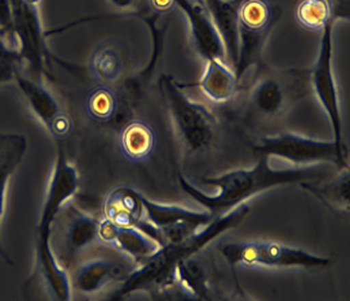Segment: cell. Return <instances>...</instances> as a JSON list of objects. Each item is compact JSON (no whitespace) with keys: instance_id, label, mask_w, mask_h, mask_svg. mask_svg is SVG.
Returning a JSON list of instances; mask_svg holds the SVG:
<instances>
[{"instance_id":"12","label":"cell","mask_w":350,"mask_h":301,"mask_svg":"<svg viewBox=\"0 0 350 301\" xmlns=\"http://www.w3.org/2000/svg\"><path fill=\"white\" fill-rule=\"evenodd\" d=\"M14 83L31 113L46 127L51 136L57 141L68 139L72 131L70 118L62 110L57 99L43 81L18 73Z\"/></svg>"},{"instance_id":"14","label":"cell","mask_w":350,"mask_h":301,"mask_svg":"<svg viewBox=\"0 0 350 301\" xmlns=\"http://www.w3.org/2000/svg\"><path fill=\"white\" fill-rule=\"evenodd\" d=\"M133 267L109 257H94L72 270L71 289L83 295H96L113 282H122Z\"/></svg>"},{"instance_id":"4","label":"cell","mask_w":350,"mask_h":301,"mask_svg":"<svg viewBox=\"0 0 350 301\" xmlns=\"http://www.w3.org/2000/svg\"><path fill=\"white\" fill-rule=\"evenodd\" d=\"M159 88L175 135L187 155H202L215 148L220 125L207 106L193 100L171 74L159 78Z\"/></svg>"},{"instance_id":"19","label":"cell","mask_w":350,"mask_h":301,"mask_svg":"<svg viewBox=\"0 0 350 301\" xmlns=\"http://www.w3.org/2000/svg\"><path fill=\"white\" fill-rule=\"evenodd\" d=\"M65 228H64V247L66 260L81 252L85 247L97 241V232L100 220L94 216L85 213L77 206L66 203L65 206Z\"/></svg>"},{"instance_id":"25","label":"cell","mask_w":350,"mask_h":301,"mask_svg":"<svg viewBox=\"0 0 350 301\" xmlns=\"http://www.w3.org/2000/svg\"><path fill=\"white\" fill-rule=\"evenodd\" d=\"M296 21L306 30L322 31L327 23H336L327 0H301L295 10Z\"/></svg>"},{"instance_id":"11","label":"cell","mask_w":350,"mask_h":301,"mask_svg":"<svg viewBox=\"0 0 350 301\" xmlns=\"http://www.w3.org/2000/svg\"><path fill=\"white\" fill-rule=\"evenodd\" d=\"M144 219L152 224L161 234L164 244L184 239L187 235L210 224L215 218L207 209H191L175 205H164L144 197Z\"/></svg>"},{"instance_id":"10","label":"cell","mask_w":350,"mask_h":301,"mask_svg":"<svg viewBox=\"0 0 350 301\" xmlns=\"http://www.w3.org/2000/svg\"><path fill=\"white\" fill-rule=\"evenodd\" d=\"M78 187V171L75 166L69 161L62 145H59L53 172L49 180L47 193L42 205L40 216L36 225V255L53 251L51 242L52 225L59 218L62 207H65V205L77 194Z\"/></svg>"},{"instance_id":"7","label":"cell","mask_w":350,"mask_h":301,"mask_svg":"<svg viewBox=\"0 0 350 301\" xmlns=\"http://www.w3.org/2000/svg\"><path fill=\"white\" fill-rule=\"evenodd\" d=\"M278 12L268 0H242L238 16V56L234 70L242 83L248 70L260 69L269 35Z\"/></svg>"},{"instance_id":"20","label":"cell","mask_w":350,"mask_h":301,"mask_svg":"<svg viewBox=\"0 0 350 301\" xmlns=\"http://www.w3.org/2000/svg\"><path fill=\"white\" fill-rule=\"evenodd\" d=\"M103 219L120 228H133L144 219L140 193L131 186H118L103 203Z\"/></svg>"},{"instance_id":"23","label":"cell","mask_w":350,"mask_h":301,"mask_svg":"<svg viewBox=\"0 0 350 301\" xmlns=\"http://www.w3.org/2000/svg\"><path fill=\"white\" fill-rule=\"evenodd\" d=\"M175 286L189 299L212 300L213 290L206 267L194 256L181 261L175 269Z\"/></svg>"},{"instance_id":"13","label":"cell","mask_w":350,"mask_h":301,"mask_svg":"<svg viewBox=\"0 0 350 301\" xmlns=\"http://www.w3.org/2000/svg\"><path fill=\"white\" fill-rule=\"evenodd\" d=\"M174 4L185 14L194 48L204 62L211 60H228L221 36L206 5L196 0H174Z\"/></svg>"},{"instance_id":"29","label":"cell","mask_w":350,"mask_h":301,"mask_svg":"<svg viewBox=\"0 0 350 301\" xmlns=\"http://www.w3.org/2000/svg\"><path fill=\"white\" fill-rule=\"evenodd\" d=\"M327 1L331 5L332 16L336 23L338 20H345V21L349 20L350 0H327Z\"/></svg>"},{"instance_id":"22","label":"cell","mask_w":350,"mask_h":301,"mask_svg":"<svg viewBox=\"0 0 350 301\" xmlns=\"http://www.w3.org/2000/svg\"><path fill=\"white\" fill-rule=\"evenodd\" d=\"M155 146V132L152 126L142 119L129 120L119 133L120 151L131 162H145L152 157Z\"/></svg>"},{"instance_id":"31","label":"cell","mask_w":350,"mask_h":301,"mask_svg":"<svg viewBox=\"0 0 350 301\" xmlns=\"http://www.w3.org/2000/svg\"><path fill=\"white\" fill-rule=\"evenodd\" d=\"M196 1H198L200 4H204V0H196Z\"/></svg>"},{"instance_id":"2","label":"cell","mask_w":350,"mask_h":301,"mask_svg":"<svg viewBox=\"0 0 350 301\" xmlns=\"http://www.w3.org/2000/svg\"><path fill=\"white\" fill-rule=\"evenodd\" d=\"M251 207L242 203L238 207L215 218L197 232L180 241H171L161 246L152 256L135 265L129 276L122 280V286L111 295V300H122L129 295L148 291L152 295L170 290L175 286V269L181 261L199 252L217 237L238 228L250 213Z\"/></svg>"},{"instance_id":"30","label":"cell","mask_w":350,"mask_h":301,"mask_svg":"<svg viewBox=\"0 0 350 301\" xmlns=\"http://www.w3.org/2000/svg\"><path fill=\"white\" fill-rule=\"evenodd\" d=\"M109 3L117 11L133 12L139 8L142 0H109Z\"/></svg>"},{"instance_id":"28","label":"cell","mask_w":350,"mask_h":301,"mask_svg":"<svg viewBox=\"0 0 350 301\" xmlns=\"http://www.w3.org/2000/svg\"><path fill=\"white\" fill-rule=\"evenodd\" d=\"M0 38L7 44L18 49V43L13 31L11 0H0Z\"/></svg>"},{"instance_id":"17","label":"cell","mask_w":350,"mask_h":301,"mask_svg":"<svg viewBox=\"0 0 350 301\" xmlns=\"http://www.w3.org/2000/svg\"><path fill=\"white\" fill-rule=\"evenodd\" d=\"M27 140L20 133H0V231L5 211L7 187L14 171L24 159ZM0 259L13 265L12 257L5 251L0 238Z\"/></svg>"},{"instance_id":"26","label":"cell","mask_w":350,"mask_h":301,"mask_svg":"<svg viewBox=\"0 0 350 301\" xmlns=\"http://www.w3.org/2000/svg\"><path fill=\"white\" fill-rule=\"evenodd\" d=\"M118 99L116 92L109 86L100 84L88 94L85 109L88 116L98 123H105L114 119L118 112Z\"/></svg>"},{"instance_id":"3","label":"cell","mask_w":350,"mask_h":301,"mask_svg":"<svg viewBox=\"0 0 350 301\" xmlns=\"http://www.w3.org/2000/svg\"><path fill=\"white\" fill-rule=\"evenodd\" d=\"M310 91L309 69L273 70L260 68L247 88L241 107L247 126L257 128L280 122Z\"/></svg>"},{"instance_id":"21","label":"cell","mask_w":350,"mask_h":301,"mask_svg":"<svg viewBox=\"0 0 350 301\" xmlns=\"http://www.w3.org/2000/svg\"><path fill=\"white\" fill-rule=\"evenodd\" d=\"M242 0H204L219 34L221 36L226 57L234 68L238 56V16Z\"/></svg>"},{"instance_id":"1","label":"cell","mask_w":350,"mask_h":301,"mask_svg":"<svg viewBox=\"0 0 350 301\" xmlns=\"http://www.w3.org/2000/svg\"><path fill=\"white\" fill-rule=\"evenodd\" d=\"M338 170V167H331V164H313L277 170L270 166V158L265 155H257L256 163L252 168L234 170L220 176L204 179L203 183L206 185L219 189L216 196L204 194L197 186L191 185L183 174L178 176V184L184 193L198 202L213 218H219L239 205L245 203V200L250 198L255 197L269 189L323 179Z\"/></svg>"},{"instance_id":"15","label":"cell","mask_w":350,"mask_h":301,"mask_svg":"<svg viewBox=\"0 0 350 301\" xmlns=\"http://www.w3.org/2000/svg\"><path fill=\"white\" fill-rule=\"evenodd\" d=\"M97 241L122 251L133 260L135 265L146 260L161 247L157 241L137 226L120 228L105 219L100 220Z\"/></svg>"},{"instance_id":"9","label":"cell","mask_w":350,"mask_h":301,"mask_svg":"<svg viewBox=\"0 0 350 301\" xmlns=\"http://www.w3.org/2000/svg\"><path fill=\"white\" fill-rule=\"evenodd\" d=\"M39 5L27 0H11L13 31L24 58L25 69L30 73L29 77L43 81L44 77L51 78L47 68L51 58L55 57L46 43L47 31L43 30Z\"/></svg>"},{"instance_id":"24","label":"cell","mask_w":350,"mask_h":301,"mask_svg":"<svg viewBox=\"0 0 350 301\" xmlns=\"http://www.w3.org/2000/svg\"><path fill=\"white\" fill-rule=\"evenodd\" d=\"M124 70L122 53L111 44L97 48L91 57V74L94 81L109 86L119 81Z\"/></svg>"},{"instance_id":"27","label":"cell","mask_w":350,"mask_h":301,"mask_svg":"<svg viewBox=\"0 0 350 301\" xmlns=\"http://www.w3.org/2000/svg\"><path fill=\"white\" fill-rule=\"evenodd\" d=\"M24 69V58L20 51L0 38V86L14 81L16 75Z\"/></svg>"},{"instance_id":"16","label":"cell","mask_w":350,"mask_h":301,"mask_svg":"<svg viewBox=\"0 0 350 301\" xmlns=\"http://www.w3.org/2000/svg\"><path fill=\"white\" fill-rule=\"evenodd\" d=\"M181 86L184 88H198L213 104L226 105L237 97L241 83L228 60H211L206 62L197 83H181Z\"/></svg>"},{"instance_id":"8","label":"cell","mask_w":350,"mask_h":301,"mask_svg":"<svg viewBox=\"0 0 350 301\" xmlns=\"http://www.w3.org/2000/svg\"><path fill=\"white\" fill-rule=\"evenodd\" d=\"M335 23H327L321 31L318 55L313 66L309 69L310 92L323 109L332 131V140L340 151H348L344 141L342 116L340 107L338 83L334 71V27ZM349 153V151H348Z\"/></svg>"},{"instance_id":"6","label":"cell","mask_w":350,"mask_h":301,"mask_svg":"<svg viewBox=\"0 0 350 301\" xmlns=\"http://www.w3.org/2000/svg\"><path fill=\"white\" fill-rule=\"evenodd\" d=\"M256 155L280 158L293 167L332 164L338 170L349 167L348 151H340L334 140H318L295 132H280L261 136L254 142Z\"/></svg>"},{"instance_id":"18","label":"cell","mask_w":350,"mask_h":301,"mask_svg":"<svg viewBox=\"0 0 350 301\" xmlns=\"http://www.w3.org/2000/svg\"><path fill=\"white\" fill-rule=\"evenodd\" d=\"M299 185L319 199L327 209L338 215H349L350 172L349 167L338 170L334 176H327L318 180L301 181Z\"/></svg>"},{"instance_id":"5","label":"cell","mask_w":350,"mask_h":301,"mask_svg":"<svg viewBox=\"0 0 350 301\" xmlns=\"http://www.w3.org/2000/svg\"><path fill=\"white\" fill-rule=\"evenodd\" d=\"M219 252L230 265L235 276V267H327L332 260L326 256L315 255L301 248L270 241L224 242Z\"/></svg>"}]
</instances>
